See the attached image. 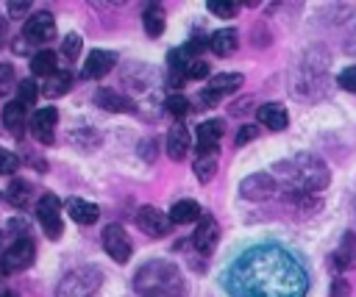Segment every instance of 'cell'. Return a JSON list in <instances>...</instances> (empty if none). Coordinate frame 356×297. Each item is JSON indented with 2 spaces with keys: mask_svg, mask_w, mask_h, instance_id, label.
Instances as JSON below:
<instances>
[{
  "mask_svg": "<svg viewBox=\"0 0 356 297\" xmlns=\"http://www.w3.org/2000/svg\"><path fill=\"white\" fill-rule=\"evenodd\" d=\"M331 264H334V269H339V272L356 266V239H353V233H345V236H342L339 250L331 253Z\"/></svg>",
  "mask_w": 356,
  "mask_h": 297,
  "instance_id": "obj_20",
  "label": "cell"
},
{
  "mask_svg": "<svg viewBox=\"0 0 356 297\" xmlns=\"http://www.w3.org/2000/svg\"><path fill=\"white\" fill-rule=\"evenodd\" d=\"M239 86H242V75L239 72H220V75L209 78L206 89L200 92V100H203V105H217L225 94L236 92Z\"/></svg>",
  "mask_w": 356,
  "mask_h": 297,
  "instance_id": "obj_8",
  "label": "cell"
},
{
  "mask_svg": "<svg viewBox=\"0 0 356 297\" xmlns=\"http://www.w3.org/2000/svg\"><path fill=\"white\" fill-rule=\"evenodd\" d=\"M56 36V19L50 11H36L33 17H28L25 28H22V42L25 44H44Z\"/></svg>",
  "mask_w": 356,
  "mask_h": 297,
  "instance_id": "obj_7",
  "label": "cell"
},
{
  "mask_svg": "<svg viewBox=\"0 0 356 297\" xmlns=\"http://www.w3.org/2000/svg\"><path fill=\"white\" fill-rule=\"evenodd\" d=\"M217 239H220V225H217V219L209 217V214H203L200 222H197V228H195V233H192L195 250H197L200 255H211L214 247H217Z\"/></svg>",
  "mask_w": 356,
  "mask_h": 297,
  "instance_id": "obj_13",
  "label": "cell"
},
{
  "mask_svg": "<svg viewBox=\"0 0 356 297\" xmlns=\"http://www.w3.org/2000/svg\"><path fill=\"white\" fill-rule=\"evenodd\" d=\"M306 289L309 278L300 261L275 244L242 253L228 269V291L234 297H303Z\"/></svg>",
  "mask_w": 356,
  "mask_h": 297,
  "instance_id": "obj_1",
  "label": "cell"
},
{
  "mask_svg": "<svg viewBox=\"0 0 356 297\" xmlns=\"http://www.w3.org/2000/svg\"><path fill=\"white\" fill-rule=\"evenodd\" d=\"M136 225H139L142 233H147V236H153V239H161V236L170 233L172 219H170V214H164V211H159V208H153V205H142V208L136 211Z\"/></svg>",
  "mask_w": 356,
  "mask_h": 297,
  "instance_id": "obj_10",
  "label": "cell"
},
{
  "mask_svg": "<svg viewBox=\"0 0 356 297\" xmlns=\"http://www.w3.org/2000/svg\"><path fill=\"white\" fill-rule=\"evenodd\" d=\"M95 103H97L103 111H114V114H120V111H131V108H134V103L125 100L122 94H117L114 89H97V92H95Z\"/></svg>",
  "mask_w": 356,
  "mask_h": 297,
  "instance_id": "obj_23",
  "label": "cell"
},
{
  "mask_svg": "<svg viewBox=\"0 0 356 297\" xmlns=\"http://www.w3.org/2000/svg\"><path fill=\"white\" fill-rule=\"evenodd\" d=\"M348 291H350L348 280H345V278H334V289H331V297H348Z\"/></svg>",
  "mask_w": 356,
  "mask_h": 297,
  "instance_id": "obj_39",
  "label": "cell"
},
{
  "mask_svg": "<svg viewBox=\"0 0 356 297\" xmlns=\"http://www.w3.org/2000/svg\"><path fill=\"white\" fill-rule=\"evenodd\" d=\"M134 291L139 297H184L186 283L172 261H147L134 275Z\"/></svg>",
  "mask_w": 356,
  "mask_h": 297,
  "instance_id": "obj_2",
  "label": "cell"
},
{
  "mask_svg": "<svg viewBox=\"0 0 356 297\" xmlns=\"http://www.w3.org/2000/svg\"><path fill=\"white\" fill-rule=\"evenodd\" d=\"M14 83H17V72H14V67L11 64H0V97H6L11 89H14Z\"/></svg>",
  "mask_w": 356,
  "mask_h": 297,
  "instance_id": "obj_32",
  "label": "cell"
},
{
  "mask_svg": "<svg viewBox=\"0 0 356 297\" xmlns=\"http://www.w3.org/2000/svg\"><path fill=\"white\" fill-rule=\"evenodd\" d=\"M337 83L345 89V92H353L356 94V67H345L337 78Z\"/></svg>",
  "mask_w": 356,
  "mask_h": 297,
  "instance_id": "obj_35",
  "label": "cell"
},
{
  "mask_svg": "<svg viewBox=\"0 0 356 297\" xmlns=\"http://www.w3.org/2000/svg\"><path fill=\"white\" fill-rule=\"evenodd\" d=\"M259 136V128L256 125H242L239 130H236V144H248V142H253Z\"/></svg>",
  "mask_w": 356,
  "mask_h": 297,
  "instance_id": "obj_37",
  "label": "cell"
},
{
  "mask_svg": "<svg viewBox=\"0 0 356 297\" xmlns=\"http://www.w3.org/2000/svg\"><path fill=\"white\" fill-rule=\"evenodd\" d=\"M114 64H117V53H111V50H92L89 58L83 61L81 75L86 80H95V78H103Z\"/></svg>",
  "mask_w": 356,
  "mask_h": 297,
  "instance_id": "obj_14",
  "label": "cell"
},
{
  "mask_svg": "<svg viewBox=\"0 0 356 297\" xmlns=\"http://www.w3.org/2000/svg\"><path fill=\"white\" fill-rule=\"evenodd\" d=\"M19 167V155H14L11 150L0 147V175H11Z\"/></svg>",
  "mask_w": 356,
  "mask_h": 297,
  "instance_id": "obj_33",
  "label": "cell"
},
{
  "mask_svg": "<svg viewBox=\"0 0 356 297\" xmlns=\"http://www.w3.org/2000/svg\"><path fill=\"white\" fill-rule=\"evenodd\" d=\"M0 297H14V291H0Z\"/></svg>",
  "mask_w": 356,
  "mask_h": 297,
  "instance_id": "obj_43",
  "label": "cell"
},
{
  "mask_svg": "<svg viewBox=\"0 0 356 297\" xmlns=\"http://www.w3.org/2000/svg\"><path fill=\"white\" fill-rule=\"evenodd\" d=\"M0 241H3V233H0Z\"/></svg>",
  "mask_w": 356,
  "mask_h": 297,
  "instance_id": "obj_44",
  "label": "cell"
},
{
  "mask_svg": "<svg viewBox=\"0 0 356 297\" xmlns=\"http://www.w3.org/2000/svg\"><path fill=\"white\" fill-rule=\"evenodd\" d=\"M28 8H31L28 0H22V3H19V0H11V3H8V14H11V17H25Z\"/></svg>",
  "mask_w": 356,
  "mask_h": 297,
  "instance_id": "obj_38",
  "label": "cell"
},
{
  "mask_svg": "<svg viewBox=\"0 0 356 297\" xmlns=\"http://www.w3.org/2000/svg\"><path fill=\"white\" fill-rule=\"evenodd\" d=\"M31 72L39 78H50L58 72V56L53 50H36L31 56Z\"/></svg>",
  "mask_w": 356,
  "mask_h": 297,
  "instance_id": "obj_22",
  "label": "cell"
},
{
  "mask_svg": "<svg viewBox=\"0 0 356 297\" xmlns=\"http://www.w3.org/2000/svg\"><path fill=\"white\" fill-rule=\"evenodd\" d=\"M33 255H36V247L28 236L17 239L14 244L6 247V253L0 255V275H11V272H22L33 264Z\"/></svg>",
  "mask_w": 356,
  "mask_h": 297,
  "instance_id": "obj_5",
  "label": "cell"
},
{
  "mask_svg": "<svg viewBox=\"0 0 356 297\" xmlns=\"http://www.w3.org/2000/svg\"><path fill=\"white\" fill-rule=\"evenodd\" d=\"M256 119L261 125H267L270 130H284L289 125V114H286V108L281 103H264V105H259L256 108Z\"/></svg>",
  "mask_w": 356,
  "mask_h": 297,
  "instance_id": "obj_17",
  "label": "cell"
},
{
  "mask_svg": "<svg viewBox=\"0 0 356 297\" xmlns=\"http://www.w3.org/2000/svg\"><path fill=\"white\" fill-rule=\"evenodd\" d=\"M17 94H19V103H22V105H33L36 97H39V89H36V83H33L31 78H25V80L17 86Z\"/></svg>",
  "mask_w": 356,
  "mask_h": 297,
  "instance_id": "obj_31",
  "label": "cell"
},
{
  "mask_svg": "<svg viewBox=\"0 0 356 297\" xmlns=\"http://www.w3.org/2000/svg\"><path fill=\"white\" fill-rule=\"evenodd\" d=\"M203 214H200V205L195 203V200H178V203H172V208H170V219H172V225H189V222H197Z\"/></svg>",
  "mask_w": 356,
  "mask_h": 297,
  "instance_id": "obj_24",
  "label": "cell"
},
{
  "mask_svg": "<svg viewBox=\"0 0 356 297\" xmlns=\"http://www.w3.org/2000/svg\"><path fill=\"white\" fill-rule=\"evenodd\" d=\"M100 280H103V275H100L97 266H92V264L75 266V269H70V272L58 280L53 297H92V294L97 291Z\"/></svg>",
  "mask_w": 356,
  "mask_h": 297,
  "instance_id": "obj_4",
  "label": "cell"
},
{
  "mask_svg": "<svg viewBox=\"0 0 356 297\" xmlns=\"http://www.w3.org/2000/svg\"><path fill=\"white\" fill-rule=\"evenodd\" d=\"M214 172H217V150H211V153H197V158H195V178H197L200 183H209V180L214 178Z\"/></svg>",
  "mask_w": 356,
  "mask_h": 297,
  "instance_id": "obj_28",
  "label": "cell"
},
{
  "mask_svg": "<svg viewBox=\"0 0 356 297\" xmlns=\"http://www.w3.org/2000/svg\"><path fill=\"white\" fill-rule=\"evenodd\" d=\"M142 25H145V33H147V36H153V39L161 36V33H164V25H167L164 8L156 6V3L145 6V11H142Z\"/></svg>",
  "mask_w": 356,
  "mask_h": 297,
  "instance_id": "obj_25",
  "label": "cell"
},
{
  "mask_svg": "<svg viewBox=\"0 0 356 297\" xmlns=\"http://www.w3.org/2000/svg\"><path fill=\"white\" fill-rule=\"evenodd\" d=\"M209 11L217 17H234L239 11V3L236 0H209Z\"/></svg>",
  "mask_w": 356,
  "mask_h": 297,
  "instance_id": "obj_30",
  "label": "cell"
},
{
  "mask_svg": "<svg viewBox=\"0 0 356 297\" xmlns=\"http://www.w3.org/2000/svg\"><path fill=\"white\" fill-rule=\"evenodd\" d=\"M70 86H72V75L58 69L56 75L44 78V83H42V94H44V97H61V94L70 92Z\"/></svg>",
  "mask_w": 356,
  "mask_h": 297,
  "instance_id": "obj_27",
  "label": "cell"
},
{
  "mask_svg": "<svg viewBox=\"0 0 356 297\" xmlns=\"http://www.w3.org/2000/svg\"><path fill=\"white\" fill-rule=\"evenodd\" d=\"M225 133V122L222 119H206L197 125V153H211L217 150V142L222 139Z\"/></svg>",
  "mask_w": 356,
  "mask_h": 297,
  "instance_id": "obj_15",
  "label": "cell"
},
{
  "mask_svg": "<svg viewBox=\"0 0 356 297\" xmlns=\"http://www.w3.org/2000/svg\"><path fill=\"white\" fill-rule=\"evenodd\" d=\"M36 219H39V225H42V230H44V236H47L50 241L61 239L64 222H61V200H58L56 194H44V197L36 203Z\"/></svg>",
  "mask_w": 356,
  "mask_h": 297,
  "instance_id": "obj_6",
  "label": "cell"
},
{
  "mask_svg": "<svg viewBox=\"0 0 356 297\" xmlns=\"http://www.w3.org/2000/svg\"><path fill=\"white\" fill-rule=\"evenodd\" d=\"M103 250H106L117 264H125V261L131 258L134 244H131V239H128V233H125L122 225H106V228H103Z\"/></svg>",
  "mask_w": 356,
  "mask_h": 297,
  "instance_id": "obj_9",
  "label": "cell"
},
{
  "mask_svg": "<svg viewBox=\"0 0 356 297\" xmlns=\"http://www.w3.org/2000/svg\"><path fill=\"white\" fill-rule=\"evenodd\" d=\"M25 111H28V105H22L19 100H11V103H6V105H3V125H6V130H8V133L22 136L25 122H31Z\"/></svg>",
  "mask_w": 356,
  "mask_h": 297,
  "instance_id": "obj_18",
  "label": "cell"
},
{
  "mask_svg": "<svg viewBox=\"0 0 356 297\" xmlns=\"http://www.w3.org/2000/svg\"><path fill=\"white\" fill-rule=\"evenodd\" d=\"M206 75H209V64H206V61H200V58H197V61H192V64L186 67V80H189V78L200 80V78H206Z\"/></svg>",
  "mask_w": 356,
  "mask_h": 297,
  "instance_id": "obj_36",
  "label": "cell"
},
{
  "mask_svg": "<svg viewBox=\"0 0 356 297\" xmlns=\"http://www.w3.org/2000/svg\"><path fill=\"white\" fill-rule=\"evenodd\" d=\"M64 208H67L70 219H72V222H78V225H95V222H97V217H100V208H97L95 203L83 200V197H67Z\"/></svg>",
  "mask_w": 356,
  "mask_h": 297,
  "instance_id": "obj_16",
  "label": "cell"
},
{
  "mask_svg": "<svg viewBox=\"0 0 356 297\" xmlns=\"http://www.w3.org/2000/svg\"><path fill=\"white\" fill-rule=\"evenodd\" d=\"M11 228H14V230L28 233V222H25V219H19V217H17V219H11Z\"/></svg>",
  "mask_w": 356,
  "mask_h": 297,
  "instance_id": "obj_41",
  "label": "cell"
},
{
  "mask_svg": "<svg viewBox=\"0 0 356 297\" xmlns=\"http://www.w3.org/2000/svg\"><path fill=\"white\" fill-rule=\"evenodd\" d=\"M236 47H239V36L234 28H220L209 36V50L214 56H231Z\"/></svg>",
  "mask_w": 356,
  "mask_h": 297,
  "instance_id": "obj_21",
  "label": "cell"
},
{
  "mask_svg": "<svg viewBox=\"0 0 356 297\" xmlns=\"http://www.w3.org/2000/svg\"><path fill=\"white\" fill-rule=\"evenodd\" d=\"M56 122H58V111L53 105H44V108H36L33 117H31V133L39 144H53L56 139Z\"/></svg>",
  "mask_w": 356,
  "mask_h": 297,
  "instance_id": "obj_11",
  "label": "cell"
},
{
  "mask_svg": "<svg viewBox=\"0 0 356 297\" xmlns=\"http://www.w3.org/2000/svg\"><path fill=\"white\" fill-rule=\"evenodd\" d=\"M167 111L175 114V117H184V114L189 111V100H186L184 94H170V97H167Z\"/></svg>",
  "mask_w": 356,
  "mask_h": 297,
  "instance_id": "obj_34",
  "label": "cell"
},
{
  "mask_svg": "<svg viewBox=\"0 0 356 297\" xmlns=\"http://www.w3.org/2000/svg\"><path fill=\"white\" fill-rule=\"evenodd\" d=\"M275 172L286 178V192H306V194H317L328 186L331 172L325 167L323 158L312 155V153H300L292 161L275 164Z\"/></svg>",
  "mask_w": 356,
  "mask_h": 297,
  "instance_id": "obj_3",
  "label": "cell"
},
{
  "mask_svg": "<svg viewBox=\"0 0 356 297\" xmlns=\"http://www.w3.org/2000/svg\"><path fill=\"white\" fill-rule=\"evenodd\" d=\"M275 189H278V183H275V178L273 175H267V172H256V175H248L242 183H239V192H242V197L245 200H267V197H273L275 194Z\"/></svg>",
  "mask_w": 356,
  "mask_h": 297,
  "instance_id": "obj_12",
  "label": "cell"
},
{
  "mask_svg": "<svg viewBox=\"0 0 356 297\" xmlns=\"http://www.w3.org/2000/svg\"><path fill=\"white\" fill-rule=\"evenodd\" d=\"M3 39H6V22L0 19V42H3Z\"/></svg>",
  "mask_w": 356,
  "mask_h": 297,
  "instance_id": "obj_42",
  "label": "cell"
},
{
  "mask_svg": "<svg viewBox=\"0 0 356 297\" xmlns=\"http://www.w3.org/2000/svg\"><path fill=\"white\" fill-rule=\"evenodd\" d=\"M345 50H348L350 56H356V28H353V31L345 36Z\"/></svg>",
  "mask_w": 356,
  "mask_h": 297,
  "instance_id": "obj_40",
  "label": "cell"
},
{
  "mask_svg": "<svg viewBox=\"0 0 356 297\" xmlns=\"http://www.w3.org/2000/svg\"><path fill=\"white\" fill-rule=\"evenodd\" d=\"M31 197H33V186H31L28 180H22V178H14V180L8 183V189H6V200H8L14 208H25V205L31 203Z\"/></svg>",
  "mask_w": 356,
  "mask_h": 297,
  "instance_id": "obj_26",
  "label": "cell"
},
{
  "mask_svg": "<svg viewBox=\"0 0 356 297\" xmlns=\"http://www.w3.org/2000/svg\"><path fill=\"white\" fill-rule=\"evenodd\" d=\"M186 153H189V130H186L184 122H175L167 130V155L172 161H181Z\"/></svg>",
  "mask_w": 356,
  "mask_h": 297,
  "instance_id": "obj_19",
  "label": "cell"
},
{
  "mask_svg": "<svg viewBox=\"0 0 356 297\" xmlns=\"http://www.w3.org/2000/svg\"><path fill=\"white\" fill-rule=\"evenodd\" d=\"M81 36L78 33H67L64 36V42H61V56L67 58V61H75L78 56H81Z\"/></svg>",
  "mask_w": 356,
  "mask_h": 297,
  "instance_id": "obj_29",
  "label": "cell"
}]
</instances>
